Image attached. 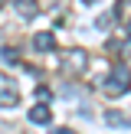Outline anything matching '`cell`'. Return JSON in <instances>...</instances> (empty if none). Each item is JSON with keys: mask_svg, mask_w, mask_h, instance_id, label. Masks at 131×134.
<instances>
[{"mask_svg": "<svg viewBox=\"0 0 131 134\" xmlns=\"http://www.w3.org/2000/svg\"><path fill=\"white\" fill-rule=\"evenodd\" d=\"M105 95H124V92L131 88V72H128V65H121L118 62L115 69H111V75L105 79Z\"/></svg>", "mask_w": 131, "mask_h": 134, "instance_id": "6da1fadb", "label": "cell"}, {"mask_svg": "<svg viewBox=\"0 0 131 134\" xmlns=\"http://www.w3.org/2000/svg\"><path fill=\"white\" fill-rule=\"evenodd\" d=\"M62 65L72 72V75H79V72H85V65H89V52L85 49H69L62 56Z\"/></svg>", "mask_w": 131, "mask_h": 134, "instance_id": "7a4b0ae2", "label": "cell"}, {"mask_svg": "<svg viewBox=\"0 0 131 134\" xmlns=\"http://www.w3.org/2000/svg\"><path fill=\"white\" fill-rule=\"evenodd\" d=\"M13 10H17L23 20H33L39 13V3H36V0H13Z\"/></svg>", "mask_w": 131, "mask_h": 134, "instance_id": "3957f363", "label": "cell"}, {"mask_svg": "<svg viewBox=\"0 0 131 134\" xmlns=\"http://www.w3.org/2000/svg\"><path fill=\"white\" fill-rule=\"evenodd\" d=\"M20 95H17V85H3L0 88V108H17Z\"/></svg>", "mask_w": 131, "mask_h": 134, "instance_id": "277c9868", "label": "cell"}, {"mask_svg": "<svg viewBox=\"0 0 131 134\" xmlns=\"http://www.w3.org/2000/svg\"><path fill=\"white\" fill-rule=\"evenodd\" d=\"M33 49H36V52H52V49H56L52 33H36V36H33Z\"/></svg>", "mask_w": 131, "mask_h": 134, "instance_id": "5b68a950", "label": "cell"}, {"mask_svg": "<svg viewBox=\"0 0 131 134\" xmlns=\"http://www.w3.org/2000/svg\"><path fill=\"white\" fill-rule=\"evenodd\" d=\"M105 124H108V128H131V118L111 108V111H105Z\"/></svg>", "mask_w": 131, "mask_h": 134, "instance_id": "8992f818", "label": "cell"}, {"mask_svg": "<svg viewBox=\"0 0 131 134\" xmlns=\"http://www.w3.org/2000/svg\"><path fill=\"white\" fill-rule=\"evenodd\" d=\"M30 121H33V124H49V121H52V115H49V108H46V102L36 105V108L30 111Z\"/></svg>", "mask_w": 131, "mask_h": 134, "instance_id": "52a82bcc", "label": "cell"}, {"mask_svg": "<svg viewBox=\"0 0 131 134\" xmlns=\"http://www.w3.org/2000/svg\"><path fill=\"white\" fill-rule=\"evenodd\" d=\"M111 23H115V13H102V16L95 20V30H108Z\"/></svg>", "mask_w": 131, "mask_h": 134, "instance_id": "ba28073f", "label": "cell"}, {"mask_svg": "<svg viewBox=\"0 0 131 134\" xmlns=\"http://www.w3.org/2000/svg\"><path fill=\"white\" fill-rule=\"evenodd\" d=\"M49 95H52V92L46 88V85H36V98H39V102H49Z\"/></svg>", "mask_w": 131, "mask_h": 134, "instance_id": "9c48e42d", "label": "cell"}, {"mask_svg": "<svg viewBox=\"0 0 131 134\" xmlns=\"http://www.w3.org/2000/svg\"><path fill=\"white\" fill-rule=\"evenodd\" d=\"M0 56H3V59H7V62H17V59H20V56H17V49H10V46H7V49H3V52H0Z\"/></svg>", "mask_w": 131, "mask_h": 134, "instance_id": "30bf717a", "label": "cell"}, {"mask_svg": "<svg viewBox=\"0 0 131 134\" xmlns=\"http://www.w3.org/2000/svg\"><path fill=\"white\" fill-rule=\"evenodd\" d=\"M49 134H75V131H69V128H56V131H49Z\"/></svg>", "mask_w": 131, "mask_h": 134, "instance_id": "8fae6325", "label": "cell"}, {"mask_svg": "<svg viewBox=\"0 0 131 134\" xmlns=\"http://www.w3.org/2000/svg\"><path fill=\"white\" fill-rule=\"evenodd\" d=\"M128 36H131V23H128Z\"/></svg>", "mask_w": 131, "mask_h": 134, "instance_id": "7c38bea8", "label": "cell"}]
</instances>
